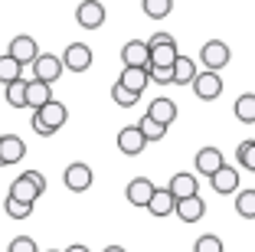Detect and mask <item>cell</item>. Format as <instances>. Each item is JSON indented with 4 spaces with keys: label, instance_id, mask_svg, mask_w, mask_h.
<instances>
[{
    "label": "cell",
    "instance_id": "1",
    "mask_svg": "<svg viewBox=\"0 0 255 252\" xmlns=\"http://www.w3.org/2000/svg\"><path fill=\"white\" fill-rule=\"evenodd\" d=\"M147 49H150V66H157V69H173V62L180 59L177 39L170 33H154L147 39Z\"/></svg>",
    "mask_w": 255,
    "mask_h": 252
},
{
    "label": "cell",
    "instance_id": "2",
    "mask_svg": "<svg viewBox=\"0 0 255 252\" xmlns=\"http://www.w3.org/2000/svg\"><path fill=\"white\" fill-rule=\"evenodd\" d=\"M200 66L206 69V72H219L223 66H229V46H226L223 39H210V43H203Z\"/></svg>",
    "mask_w": 255,
    "mask_h": 252
},
{
    "label": "cell",
    "instance_id": "3",
    "mask_svg": "<svg viewBox=\"0 0 255 252\" xmlns=\"http://www.w3.org/2000/svg\"><path fill=\"white\" fill-rule=\"evenodd\" d=\"M7 56H10L13 62H20V66H33V62L39 59V46H36V39H33V36L20 33V36H13V39H10Z\"/></svg>",
    "mask_w": 255,
    "mask_h": 252
},
{
    "label": "cell",
    "instance_id": "4",
    "mask_svg": "<svg viewBox=\"0 0 255 252\" xmlns=\"http://www.w3.org/2000/svg\"><path fill=\"white\" fill-rule=\"evenodd\" d=\"M62 56H53V52H39V59L33 62V79L43 82V85H53L62 75Z\"/></svg>",
    "mask_w": 255,
    "mask_h": 252
},
{
    "label": "cell",
    "instance_id": "5",
    "mask_svg": "<svg viewBox=\"0 0 255 252\" xmlns=\"http://www.w3.org/2000/svg\"><path fill=\"white\" fill-rule=\"evenodd\" d=\"M33 118H36V121H39V125H43L49 134H56L62 125H66V118H69V108H66L62 102H56V98H53V102L46 105V108L33 111Z\"/></svg>",
    "mask_w": 255,
    "mask_h": 252
},
{
    "label": "cell",
    "instance_id": "6",
    "mask_svg": "<svg viewBox=\"0 0 255 252\" xmlns=\"http://www.w3.org/2000/svg\"><path fill=\"white\" fill-rule=\"evenodd\" d=\"M121 62H125V69H147L150 66V49L144 39H128L125 46H121Z\"/></svg>",
    "mask_w": 255,
    "mask_h": 252
},
{
    "label": "cell",
    "instance_id": "7",
    "mask_svg": "<svg viewBox=\"0 0 255 252\" xmlns=\"http://www.w3.org/2000/svg\"><path fill=\"white\" fill-rule=\"evenodd\" d=\"M92 180H95V174H92V167H89V164H82V161L69 164V167H66V174H62V184H66L72 193L89 190V187H92Z\"/></svg>",
    "mask_w": 255,
    "mask_h": 252
},
{
    "label": "cell",
    "instance_id": "8",
    "mask_svg": "<svg viewBox=\"0 0 255 252\" xmlns=\"http://www.w3.org/2000/svg\"><path fill=\"white\" fill-rule=\"evenodd\" d=\"M193 92H196V98H203V102H213V98H219V95H223V75L200 69V75L193 79Z\"/></svg>",
    "mask_w": 255,
    "mask_h": 252
},
{
    "label": "cell",
    "instance_id": "9",
    "mask_svg": "<svg viewBox=\"0 0 255 252\" xmlns=\"http://www.w3.org/2000/svg\"><path fill=\"white\" fill-rule=\"evenodd\" d=\"M26 157V141L20 134H0V167L20 164Z\"/></svg>",
    "mask_w": 255,
    "mask_h": 252
},
{
    "label": "cell",
    "instance_id": "10",
    "mask_svg": "<svg viewBox=\"0 0 255 252\" xmlns=\"http://www.w3.org/2000/svg\"><path fill=\"white\" fill-rule=\"evenodd\" d=\"M154 190H157V187H154V180L134 177L131 184L125 187V197H128V203H131V207H144V210H147L150 200H154Z\"/></svg>",
    "mask_w": 255,
    "mask_h": 252
},
{
    "label": "cell",
    "instance_id": "11",
    "mask_svg": "<svg viewBox=\"0 0 255 252\" xmlns=\"http://www.w3.org/2000/svg\"><path fill=\"white\" fill-rule=\"evenodd\" d=\"M62 66L72 69V72H85L92 66V49L85 43H69L66 52H62Z\"/></svg>",
    "mask_w": 255,
    "mask_h": 252
},
{
    "label": "cell",
    "instance_id": "12",
    "mask_svg": "<svg viewBox=\"0 0 255 252\" xmlns=\"http://www.w3.org/2000/svg\"><path fill=\"white\" fill-rule=\"evenodd\" d=\"M144 148H147V141H144V134H141V128H137V125H128V128H121V131H118V151H121V154L137 157Z\"/></svg>",
    "mask_w": 255,
    "mask_h": 252
},
{
    "label": "cell",
    "instance_id": "13",
    "mask_svg": "<svg viewBox=\"0 0 255 252\" xmlns=\"http://www.w3.org/2000/svg\"><path fill=\"white\" fill-rule=\"evenodd\" d=\"M193 167H196V174H203V177H213L219 167H226L223 151H219V148H200V151H196Z\"/></svg>",
    "mask_w": 255,
    "mask_h": 252
},
{
    "label": "cell",
    "instance_id": "14",
    "mask_svg": "<svg viewBox=\"0 0 255 252\" xmlns=\"http://www.w3.org/2000/svg\"><path fill=\"white\" fill-rule=\"evenodd\" d=\"M75 20H79V26H82V30H98V26L105 23V7H102V3H95V0L79 3V7H75Z\"/></svg>",
    "mask_w": 255,
    "mask_h": 252
},
{
    "label": "cell",
    "instance_id": "15",
    "mask_svg": "<svg viewBox=\"0 0 255 252\" xmlns=\"http://www.w3.org/2000/svg\"><path fill=\"white\" fill-rule=\"evenodd\" d=\"M167 190L173 193V200H190L200 193V184H196V174H173Z\"/></svg>",
    "mask_w": 255,
    "mask_h": 252
},
{
    "label": "cell",
    "instance_id": "16",
    "mask_svg": "<svg viewBox=\"0 0 255 252\" xmlns=\"http://www.w3.org/2000/svg\"><path fill=\"white\" fill-rule=\"evenodd\" d=\"M147 118H154L157 125L170 128L173 121H177V102H173V98H154V102L147 105Z\"/></svg>",
    "mask_w": 255,
    "mask_h": 252
},
{
    "label": "cell",
    "instance_id": "17",
    "mask_svg": "<svg viewBox=\"0 0 255 252\" xmlns=\"http://www.w3.org/2000/svg\"><path fill=\"white\" fill-rule=\"evenodd\" d=\"M210 187L216 193H223V197L236 193V190H239V171H236V167H229V164H226V167H219V171L210 177Z\"/></svg>",
    "mask_w": 255,
    "mask_h": 252
},
{
    "label": "cell",
    "instance_id": "18",
    "mask_svg": "<svg viewBox=\"0 0 255 252\" xmlns=\"http://www.w3.org/2000/svg\"><path fill=\"white\" fill-rule=\"evenodd\" d=\"M173 213L180 216L183 223H200L203 216H206V203H203V197L196 193V197H190V200H177Z\"/></svg>",
    "mask_w": 255,
    "mask_h": 252
},
{
    "label": "cell",
    "instance_id": "19",
    "mask_svg": "<svg viewBox=\"0 0 255 252\" xmlns=\"http://www.w3.org/2000/svg\"><path fill=\"white\" fill-rule=\"evenodd\" d=\"M49 102H53V89L43 85V82H36V79H26V108L39 111V108H46Z\"/></svg>",
    "mask_w": 255,
    "mask_h": 252
},
{
    "label": "cell",
    "instance_id": "20",
    "mask_svg": "<svg viewBox=\"0 0 255 252\" xmlns=\"http://www.w3.org/2000/svg\"><path fill=\"white\" fill-rule=\"evenodd\" d=\"M147 69H121V75H118V85H125L131 95H137L141 98V92L147 89Z\"/></svg>",
    "mask_w": 255,
    "mask_h": 252
},
{
    "label": "cell",
    "instance_id": "21",
    "mask_svg": "<svg viewBox=\"0 0 255 252\" xmlns=\"http://www.w3.org/2000/svg\"><path fill=\"white\" fill-rule=\"evenodd\" d=\"M196 75H200V62H193L190 56H180L173 62V85H193Z\"/></svg>",
    "mask_w": 255,
    "mask_h": 252
},
{
    "label": "cell",
    "instance_id": "22",
    "mask_svg": "<svg viewBox=\"0 0 255 252\" xmlns=\"http://www.w3.org/2000/svg\"><path fill=\"white\" fill-rule=\"evenodd\" d=\"M173 207H177L173 193L167 190V187H157V190H154V200H150V207H147V210L160 220V216H170V213H173Z\"/></svg>",
    "mask_w": 255,
    "mask_h": 252
},
{
    "label": "cell",
    "instance_id": "23",
    "mask_svg": "<svg viewBox=\"0 0 255 252\" xmlns=\"http://www.w3.org/2000/svg\"><path fill=\"white\" fill-rule=\"evenodd\" d=\"M7 197H13V200L30 203V207H33V203H36V197H39V190H36V187H33L26 177H16L13 184H10V193H7Z\"/></svg>",
    "mask_w": 255,
    "mask_h": 252
},
{
    "label": "cell",
    "instance_id": "24",
    "mask_svg": "<svg viewBox=\"0 0 255 252\" xmlns=\"http://www.w3.org/2000/svg\"><path fill=\"white\" fill-rule=\"evenodd\" d=\"M236 118H239L242 125H255V95L252 92L236 98Z\"/></svg>",
    "mask_w": 255,
    "mask_h": 252
},
{
    "label": "cell",
    "instance_id": "25",
    "mask_svg": "<svg viewBox=\"0 0 255 252\" xmlns=\"http://www.w3.org/2000/svg\"><path fill=\"white\" fill-rule=\"evenodd\" d=\"M20 79H23V66L13 62L7 52H3V56H0V82H3V85H13V82H20Z\"/></svg>",
    "mask_w": 255,
    "mask_h": 252
},
{
    "label": "cell",
    "instance_id": "26",
    "mask_svg": "<svg viewBox=\"0 0 255 252\" xmlns=\"http://www.w3.org/2000/svg\"><path fill=\"white\" fill-rule=\"evenodd\" d=\"M137 128H141V134H144V141H164L167 138V128L164 125H157L154 118H147V115H141V121H137Z\"/></svg>",
    "mask_w": 255,
    "mask_h": 252
},
{
    "label": "cell",
    "instance_id": "27",
    "mask_svg": "<svg viewBox=\"0 0 255 252\" xmlns=\"http://www.w3.org/2000/svg\"><path fill=\"white\" fill-rule=\"evenodd\" d=\"M236 213L246 216V220H255V190H239L236 193Z\"/></svg>",
    "mask_w": 255,
    "mask_h": 252
},
{
    "label": "cell",
    "instance_id": "28",
    "mask_svg": "<svg viewBox=\"0 0 255 252\" xmlns=\"http://www.w3.org/2000/svg\"><path fill=\"white\" fill-rule=\"evenodd\" d=\"M236 161H239L246 171L255 174V138H249V141H239V148H236Z\"/></svg>",
    "mask_w": 255,
    "mask_h": 252
},
{
    "label": "cell",
    "instance_id": "29",
    "mask_svg": "<svg viewBox=\"0 0 255 252\" xmlns=\"http://www.w3.org/2000/svg\"><path fill=\"white\" fill-rule=\"evenodd\" d=\"M141 7H144V13H147L150 20H164V16L173 10V0H144Z\"/></svg>",
    "mask_w": 255,
    "mask_h": 252
},
{
    "label": "cell",
    "instance_id": "30",
    "mask_svg": "<svg viewBox=\"0 0 255 252\" xmlns=\"http://www.w3.org/2000/svg\"><path fill=\"white\" fill-rule=\"evenodd\" d=\"M7 105L10 108H26V79L7 85Z\"/></svg>",
    "mask_w": 255,
    "mask_h": 252
},
{
    "label": "cell",
    "instance_id": "31",
    "mask_svg": "<svg viewBox=\"0 0 255 252\" xmlns=\"http://www.w3.org/2000/svg\"><path fill=\"white\" fill-rule=\"evenodd\" d=\"M3 210H7L10 220H30V213H33L30 203H20V200H13V197H7V200H3Z\"/></svg>",
    "mask_w": 255,
    "mask_h": 252
},
{
    "label": "cell",
    "instance_id": "32",
    "mask_svg": "<svg viewBox=\"0 0 255 252\" xmlns=\"http://www.w3.org/2000/svg\"><path fill=\"white\" fill-rule=\"evenodd\" d=\"M193 252H226V246H223V239H219V236L206 233V236H200V239H196Z\"/></svg>",
    "mask_w": 255,
    "mask_h": 252
},
{
    "label": "cell",
    "instance_id": "33",
    "mask_svg": "<svg viewBox=\"0 0 255 252\" xmlns=\"http://www.w3.org/2000/svg\"><path fill=\"white\" fill-rule=\"evenodd\" d=\"M112 98H115V105H121V108H134L137 105V95H131V92H128L125 85H118V82L112 85Z\"/></svg>",
    "mask_w": 255,
    "mask_h": 252
},
{
    "label": "cell",
    "instance_id": "34",
    "mask_svg": "<svg viewBox=\"0 0 255 252\" xmlns=\"http://www.w3.org/2000/svg\"><path fill=\"white\" fill-rule=\"evenodd\" d=\"M147 79H154L157 85H173V69H157V66H147Z\"/></svg>",
    "mask_w": 255,
    "mask_h": 252
},
{
    "label": "cell",
    "instance_id": "35",
    "mask_svg": "<svg viewBox=\"0 0 255 252\" xmlns=\"http://www.w3.org/2000/svg\"><path fill=\"white\" fill-rule=\"evenodd\" d=\"M10 252H39L36 243H33L30 236H16L13 243H10Z\"/></svg>",
    "mask_w": 255,
    "mask_h": 252
},
{
    "label": "cell",
    "instance_id": "36",
    "mask_svg": "<svg viewBox=\"0 0 255 252\" xmlns=\"http://www.w3.org/2000/svg\"><path fill=\"white\" fill-rule=\"evenodd\" d=\"M23 177L30 180V184L36 187L39 193H46V180H43V174H39V171H23Z\"/></svg>",
    "mask_w": 255,
    "mask_h": 252
},
{
    "label": "cell",
    "instance_id": "37",
    "mask_svg": "<svg viewBox=\"0 0 255 252\" xmlns=\"http://www.w3.org/2000/svg\"><path fill=\"white\" fill-rule=\"evenodd\" d=\"M62 252H92V249H89V246H82V243H72L69 249H62Z\"/></svg>",
    "mask_w": 255,
    "mask_h": 252
},
{
    "label": "cell",
    "instance_id": "38",
    "mask_svg": "<svg viewBox=\"0 0 255 252\" xmlns=\"http://www.w3.org/2000/svg\"><path fill=\"white\" fill-rule=\"evenodd\" d=\"M102 252H128V249H125V246H105Z\"/></svg>",
    "mask_w": 255,
    "mask_h": 252
},
{
    "label": "cell",
    "instance_id": "39",
    "mask_svg": "<svg viewBox=\"0 0 255 252\" xmlns=\"http://www.w3.org/2000/svg\"><path fill=\"white\" fill-rule=\"evenodd\" d=\"M46 252H62V249H46Z\"/></svg>",
    "mask_w": 255,
    "mask_h": 252
}]
</instances>
